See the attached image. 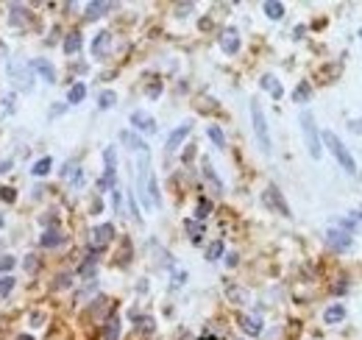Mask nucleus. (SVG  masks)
<instances>
[{"label":"nucleus","instance_id":"nucleus-1","mask_svg":"<svg viewBox=\"0 0 362 340\" xmlns=\"http://www.w3.org/2000/svg\"><path fill=\"white\" fill-rule=\"evenodd\" d=\"M323 142H326V148L331 151V156L340 162V168L346 170V173H357V165H354V159H351V153L346 151V145L340 142V137L335 134V131H323Z\"/></svg>","mask_w":362,"mask_h":340},{"label":"nucleus","instance_id":"nucleus-2","mask_svg":"<svg viewBox=\"0 0 362 340\" xmlns=\"http://www.w3.org/2000/svg\"><path fill=\"white\" fill-rule=\"evenodd\" d=\"M251 120H254V131H257V140H259V148H262V153H270V151H273V145H270L268 123H265L262 106H259L257 100H251Z\"/></svg>","mask_w":362,"mask_h":340},{"label":"nucleus","instance_id":"nucleus-3","mask_svg":"<svg viewBox=\"0 0 362 340\" xmlns=\"http://www.w3.org/2000/svg\"><path fill=\"white\" fill-rule=\"evenodd\" d=\"M301 126H304V140L310 148V156L320 159V140H318V128H315V117L310 112H301Z\"/></svg>","mask_w":362,"mask_h":340},{"label":"nucleus","instance_id":"nucleus-4","mask_svg":"<svg viewBox=\"0 0 362 340\" xmlns=\"http://www.w3.org/2000/svg\"><path fill=\"white\" fill-rule=\"evenodd\" d=\"M326 243H329L331 248H337V251H343V248L351 246V231L340 229V226H331L329 234H326Z\"/></svg>","mask_w":362,"mask_h":340},{"label":"nucleus","instance_id":"nucleus-5","mask_svg":"<svg viewBox=\"0 0 362 340\" xmlns=\"http://www.w3.org/2000/svg\"><path fill=\"white\" fill-rule=\"evenodd\" d=\"M262 201H265V206H270V210H276L279 215L290 218V206L282 201V195H279L276 187H268V190H265V193H262Z\"/></svg>","mask_w":362,"mask_h":340},{"label":"nucleus","instance_id":"nucleus-6","mask_svg":"<svg viewBox=\"0 0 362 340\" xmlns=\"http://www.w3.org/2000/svg\"><path fill=\"white\" fill-rule=\"evenodd\" d=\"M28 70H31V73H39L47 84L56 81V70H53V64L47 62V59H31V62H28Z\"/></svg>","mask_w":362,"mask_h":340},{"label":"nucleus","instance_id":"nucleus-7","mask_svg":"<svg viewBox=\"0 0 362 340\" xmlns=\"http://www.w3.org/2000/svg\"><path fill=\"white\" fill-rule=\"evenodd\" d=\"M131 126L136 128V131H145V134H153L156 131V123H153V117L148 115V112H131Z\"/></svg>","mask_w":362,"mask_h":340},{"label":"nucleus","instance_id":"nucleus-8","mask_svg":"<svg viewBox=\"0 0 362 340\" xmlns=\"http://www.w3.org/2000/svg\"><path fill=\"white\" fill-rule=\"evenodd\" d=\"M9 73H11V79L17 81V87H20V89H31L34 81H31V75H28V73H31V70H28V64H25V67H20V64L11 62L9 64Z\"/></svg>","mask_w":362,"mask_h":340},{"label":"nucleus","instance_id":"nucleus-9","mask_svg":"<svg viewBox=\"0 0 362 340\" xmlns=\"http://www.w3.org/2000/svg\"><path fill=\"white\" fill-rule=\"evenodd\" d=\"M112 237H115V226H112V223H100L98 229L92 231V251H95V248H100V246H106Z\"/></svg>","mask_w":362,"mask_h":340},{"label":"nucleus","instance_id":"nucleus-10","mask_svg":"<svg viewBox=\"0 0 362 340\" xmlns=\"http://www.w3.org/2000/svg\"><path fill=\"white\" fill-rule=\"evenodd\" d=\"M189 131H192V123H181L176 131H170V137H168V151H176V148H179L181 142L187 140Z\"/></svg>","mask_w":362,"mask_h":340},{"label":"nucleus","instance_id":"nucleus-11","mask_svg":"<svg viewBox=\"0 0 362 340\" xmlns=\"http://www.w3.org/2000/svg\"><path fill=\"white\" fill-rule=\"evenodd\" d=\"M240 324H242V329L248 332V335H262V318L259 315H242L240 318Z\"/></svg>","mask_w":362,"mask_h":340},{"label":"nucleus","instance_id":"nucleus-12","mask_svg":"<svg viewBox=\"0 0 362 340\" xmlns=\"http://www.w3.org/2000/svg\"><path fill=\"white\" fill-rule=\"evenodd\" d=\"M120 142H123V145H128V148H134V151H142V153L148 151L145 140H140L134 131H120Z\"/></svg>","mask_w":362,"mask_h":340},{"label":"nucleus","instance_id":"nucleus-13","mask_svg":"<svg viewBox=\"0 0 362 340\" xmlns=\"http://www.w3.org/2000/svg\"><path fill=\"white\" fill-rule=\"evenodd\" d=\"M109 45H112V34L109 31H100L98 37L92 39V53H95V56H103V53L109 50Z\"/></svg>","mask_w":362,"mask_h":340},{"label":"nucleus","instance_id":"nucleus-14","mask_svg":"<svg viewBox=\"0 0 362 340\" xmlns=\"http://www.w3.org/2000/svg\"><path fill=\"white\" fill-rule=\"evenodd\" d=\"M220 47H223L226 53H237V50H240V37H237V31H223Z\"/></svg>","mask_w":362,"mask_h":340},{"label":"nucleus","instance_id":"nucleus-15","mask_svg":"<svg viewBox=\"0 0 362 340\" xmlns=\"http://www.w3.org/2000/svg\"><path fill=\"white\" fill-rule=\"evenodd\" d=\"M343 318H346V307H343V304H335V307H329L323 312L326 324H337V321H343Z\"/></svg>","mask_w":362,"mask_h":340},{"label":"nucleus","instance_id":"nucleus-16","mask_svg":"<svg viewBox=\"0 0 362 340\" xmlns=\"http://www.w3.org/2000/svg\"><path fill=\"white\" fill-rule=\"evenodd\" d=\"M109 9H112V3H103V0H100V3H87V17H90V20H98V17H103Z\"/></svg>","mask_w":362,"mask_h":340},{"label":"nucleus","instance_id":"nucleus-17","mask_svg":"<svg viewBox=\"0 0 362 340\" xmlns=\"http://www.w3.org/2000/svg\"><path fill=\"white\" fill-rule=\"evenodd\" d=\"M62 240H64V237H62V231H59V229H47L39 243H42L45 248H53V246H62Z\"/></svg>","mask_w":362,"mask_h":340},{"label":"nucleus","instance_id":"nucleus-18","mask_svg":"<svg viewBox=\"0 0 362 340\" xmlns=\"http://www.w3.org/2000/svg\"><path fill=\"white\" fill-rule=\"evenodd\" d=\"M262 11L270 17V20H282V17H284V6L276 3V0H268V3H262Z\"/></svg>","mask_w":362,"mask_h":340},{"label":"nucleus","instance_id":"nucleus-19","mask_svg":"<svg viewBox=\"0 0 362 340\" xmlns=\"http://www.w3.org/2000/svg\"><path fill=\"white\" fill-rule=\"evenodd\" d=\"M262 89H268V92L273 95V98H282L284 95V89H282V84H279L273 75H262Z\"/></svg>","mask_w":362,"mask_h":340},{"label":"nucleus","instance_id":"nucleus-20","mask_svg":"<svg viewBox=\"0 0 362 340\" xmlns=\"http://www.w3.org/2000/svg\"><path fill=\"white\" fill-rule=\"evenodd\" d=\"M103 162H106V176H115V168H117V151L115 148H106L103 151Z\"/></svg>","mask_w":362,"mask_h":340},{"label":"nucleus","instance_id":"nucleus-21","mask_svg":"<svg viewBox=\"0 0 362 340\" xmlns=\"http://www.w3.org/2000/svg\"><path fill=\"white\" fill-rule=\"evenodd\" d=\"M81 50V34H70L67 39H64V53L67 56H73V53Z\"/></svg>","mask_w":362,"mask_h":340},{"label":"nucleus","instance_id":"nucleus-22","mask_svg":"<svg viewBox=\"0 0 362 340\" xmlns=\"http://www.w3.org/2000/svg\"><path fill=\"white\" fill-rule=\"evenodd\" d=\"M84 95H87V87L84 84H73V87H70V92H67V103H81V100H84Z\"/></svg>","mask_w":362,"mask_h":340},{"label":"nucleus","instance_id":"nucleus-23","mask_svg":"<svg viewBox=\"0 0 362 340\" xmlns=\"http://www.w3.org/2000/svg\"><path fill=\"white\" fill-rule=\"evenodd\" d=\"M50 168H53V159H50V156H42V159H39V162L31 168V173H34V176H47V173H50Z\"/></svg>","mask_w":362,"mask_h":340},{"label":"nucleus","instance_id":"nucleus-24","mask_svg":"<svg viewBox=\"0 0 362 340\" xmlns=\"http://www.w3.org/2000/svg\"><path fill=\"white\" fill-rule=\"evenodd\" d=\"M115 100H117V95L112 92V89H103V92L98 95V106H100V109H112Z\"/></svg>","mask_w":362,"mask_h":340},{"label":"nucleus","instance_id":"nucleus-25","mask_svg":"<svg viewBox=\"0 0 362 340\" xmlns=\"http://www.w3.org/2000/svg\"><path fill=\"white\" fill-rule=\"evenodd\" d=\"M206 134H209V140L215 142L217 148H226V137H223L220 126H209V128H206Z\"/></svg>","mask_w":362,"mask_h":340},{"label":"nucleus","instance_id":"nucleus-26","mask_svg":"<svg viewBox=\"0 0 362 340\" xmlns=\"http://www.w3.org/2000/svg\"><path fill=\"white\" fill-rule=\"evenodd\" d=\"M103 335H106V340H117V337H120V321H117V318H109V324H106Z\"/></svg>","mask_w":362,"mask_h":340},{"label":"nucleus","instance_id":"nucleus-27","mask_svg":"<svg viewBox=\"0 0 362 340\" xmlns=\"http://www.w3.org/2000/svg\"><path fill=\"white\" fill-rule=\"evenodd\" d=\"M187 231H189V240H192V243H201V237H204V226H201V223L187 220Z\"/></svg>","mask_w":362,"mask_h":340},{"label":"nucleus","instance_id":"nucleus-28","mask_svg":"<svg viewBox=\"0 0 362 340\" xmlns=\"http://www.w3.org/2000/svg\"><path fill=\"white\" fill-rule=\"evenodd\" d=\"M62 176H64V178H70V181H75V184H78V181H81V173H78V165H73V162H67V165H64V170H62Z\"/></svg>","mask_w":362,"mask_h":340},{"label":"nucleus","instance_id":"nucleus-29","mask_svg":"<svg viewBox=\"0 0 362 340\" xmlns=\"http://www.w3.org/2000/svg\"><path fill=\"white\" fill-rule=\"evenodd\" d=\"M204 176H206V178H209V181H212V184H215V190H217V193H220V190H223V184H220V178H217V176H215V170H212V165H209V159H204Z\"/></svg>","mask_w":362,"mask_h":340},{"label":"nucleus","instance_id":"nucleus-30","mask_svg":"<svg viewBox=\"0 0 362 340\" xmlns=\"http://www.w3.org/2000/svg\"><path fill=\"white\" fill-rule=\"evenodd\" d=\"M209 212H212V201L201 198V201H198V210H195V218H198V220H206V218H209Z\"/></svg>","mask_w":362,"mask_h":340},{"label":"nucleus","instance_id":"nucleus-31","mask_svg":"<svg viewBox=\"0 0 362 340\" xmlns=\"http://www.w3.org/2000/svg\"><path fill=\"white\" fill-rule=\"evenodd\" d=\"M11 290H14V279H11V276H0V298H6Z\"/></svg>","mask_w":362,"mask_h":340},{"label":"nucleus","instance_id":"nucleus-32","mask_svg":"<svg viewBox=\"0 0 362 340\" xmlns=\"http://www.w3.org/2000/svg\"><path fill=\"white\" fill-rule=\"evenodd\" d=\"M220 254H223V243L220 240H215L209 248H206V259H217Z\"/></svg>","mask_w":362,"mask_h":340},{"label":"nucleus","instance_id":"nucleus-33","mask_svg":"<svg viewBox=\"0 0 362 340\" xmlns=\"http://www.w3.org/2000/svg\"><path fill=\"white\" fill-rule=\"evenodd\" d=\"M14 265H17V259H14V256H11V254L0 256V273H9V271H11V268H14Z\"/></svg>","mask_w":362,"mask_h":340},{"label":"nucleus","instance_id":"nucleus-34","mask_svg":"<svg viewBox=\"0 0 362 340\" xmlns=\"http://www.w3.org/2000/svg\"><path fill=\"white\" fill-rule=\"evenodd\" d=\"M78 273H81L84 279H90L92 273H95V256H92V254H90V259H87L84 265H81V271H78Z\"/></svg>","mask_w":362,"mask_h":340},{"label":"nucleus","instance_id":"nucleus-35","mask_svg":"<svg viewBox=\"0 0 362 340\" xmlns=\"http://www.w3.org/2000/svg\"><path fill=\"white\" fill-rule=\"evenodd\" d=\"M310 95H312V89L307 87V84H301V87L293 92V98H295V100H304V98H310Z\"/></svg>","mask_w":362,"mask_h":340},{"label":"nucleus","instance_id":"nucleus-36","mask_svg":"<svg viewBox=\"0 0 362 340\" xmlns=\"http://www.w3.org/2000/svg\"><path fill=\"white\" fill-rule=\"evenodd\" d=\"M229 296L237 298V301H242V304L248 301V293H245V290H237V287H229Z\"/></svg>","mask_w":362,"mask_h":340},{"label":"nucleus","instance_id":"nucleus-37","mask_svg":"<svg viewBox=\"0 0 362 340\" xmlns=\"http://www.w3.org/2000/svg\"><path fill=\"white\" fill-rule=\"evenodd\" d=\"M70 282H73V276H70V273H62V276L56 279V287H70Z\"/></svg>","mask_w":362,"mask_h":340},{"label":"nucleus","instance_id":"nucleus-38","mask_svg":"<svg viewBox=\"0 0 362 340\" xmlns=\"http://www.w3.org/2000/svg\"><path fill=\"white\" fill-rule=\"evenodd\" d=\"M0 198H3V201H9V204H11V201H14V198H17V195H14V190H9V187H3V190H0Z\"/></svg>","mask_w":362,"mask_h":340},{"label":"nucleus","instance_id":"nucleus-39","mask_svg":"<svg viewBox=\"0 0 362 340\" xmlns=\"http://www.w3.org/2000/svg\"><path fill=\"white\" fill-rule=\"evenodd\" d=\"M187 282V271H176V276H173V284H184Z\"/></svg>","mask_w":362,"mask_h":340},{"label":"nucleus","instance_id":"nucleus-40","mask_svg":"<svg viewBox=\"0 0 362 340\" xmlns=\"http://www.w3.org/2000/svg\"><path fill=\"white\" fill-rule=\"evenodd\" d=\"M25 268L28 271H37V256H25Z\"/></svg>","mask_w":362,"mask_h":340},{"label":"nucleus","instance_id":"nucleus-41","mask_svg":"<svg viewBox=\"0 0 362 340\" xmlns=\"http://www.w3.org/2000/svg\"><path fill=\"white\" fill-rule=\"evenodd\" d=\"M120 206H123V195H120V190H115V210L120 212Z\"/></svg>","mask_w":362,"mask_h":340},{"label":"nucleus","instance_id":"nucleus-42","mask_svg":"<svg viewBox=\"0 0 362 340\" xmlns=\"http://www.w3.org/2000/svg\"><path fill=\"white\" fill-rule=\"evenodd\" d=\"M42 321H45V315H42V312H34V315H31V324H34V326L42 324Z\"/></svg>","mask_w":362,"mask_h":340},{"label":"nucleus","instance_id":"nucleus-43","mask_svg":"<svg viewBox=\"0 0 362 340\" xmlns=\"http://www.w3.org/2000/svg\"><path fill=\"white\" fill-rule=\"evenodd\" d=\"M226 265H229V268L237 265V254H229V256H226Z\"/></svg>","mask_w":362,"mask_h":340},{"label":"nucleus","instance_id":"nucleus-44","mask_svg":"<svg viewBox=\"0 0 362 340\" xmlns=\"http://www.w3.org/2000/svg\"><path fill=\"white\" fill-rule=\"evenodd\" d=\"M159 89H162V87H159V84H153L151 89H148V95H151V98H156V95H159Z\"/></svg>","mask_w":362,"mask_h":340},{"label":"nucleus","instance_id":"nucleus-45","mask_svg":"<svg viewBox=\"0 0 362 340\" xmlns=\"http://www.w3.org/2000/svg\"><path fill=\"white\" fill-rule=\"evenodd\" d=\"M11 170V159H9V162H0V173H9Z\"/></svg>","mask_w":362,"mask_h":340},{"label":"nucleus","instance_id":"nucleus-46","mask_svg":"<svg viewBox=\"0 0 362 340\" xmlns=\"http://www.w3.org/2000/svg\"><path fill=\"white\" fill-rule=\"evenodd\" d=\"M17 340H34L31 335H20V337H17Z\"/></svg>","mask_w":362,"mask_h":340},{"label":"nucleus","instance_id":"nucleus-47","mask_svg":"<svg viewBox=\"0 0 362 340\" xmlns=\"http://www.w3.org/2000/svg\"><path fill=\"white\" fill-rule=\"evenodd\" d=\"M359 37H362V28H359Z\"/></svg>","mask_w":362,"mask_h":340}]
</instances>
